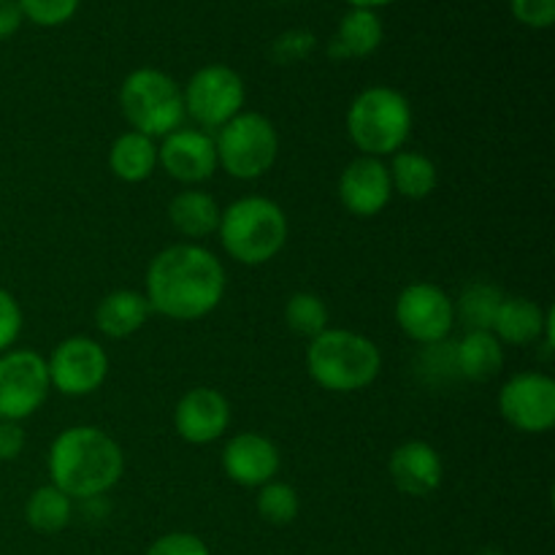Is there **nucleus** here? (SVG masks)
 <instances>
[{"label": "nucleus", "mask_w": 555, "mask_h": 555, "mask_svg": "<svg viewBox=\"0 0 555 555\" xmlns=\"http://www.w3.org/2000/svg\"><path fill=\"white\" fill-rule=\"evenodd\" d=\"M225 266L204 244L182 242L160 249L146 269V301L152 312L193 323L220 307L225 296Z\"/></svg>", "instance_id": "obj_1"}, {"label": "nucleus", "mask_w": 555, "mask_h": 555, "mask_svg": "<svg viewBox=\"0 0 555 555\" xmlns=\"http://www.w3.org/2000/svg\"><path fill=\"white\" fill-rule=\"evenodd\" d=\"M47 469L49 482L65 496L92 502L122 480L125 455L117 439L98 426H70L49 448Z\"/></svg>", "instance_id": "obj_2"}, {"label": "nucleus", "mask_w": 555, "mask_h": 555, "mask_svg": "<svg viewBox=\"0 0 555 555\" xmlns=\"http://www.w3.org/2000/svg\"><path fill=\"white\" fill-rule=\"evenodd\" d=\"M307 372L328 393H358L379 377L383 352L358 331L325 328L309 339Z\"/></svg>", "instance_id": "obj_3"}, {"label": "nucleus", "mask_w": 555, "mask_h": 555, "mask_svg": "<svg viewBox=\"0 0 555 555\" xmlns=\"http://www.w3.org/2000/svg\"><path fill=\"white\" fill-rule=\"evenodd\" d=\"M287 215L276 201L266 195H244L225 206L220 215V236L222 249L228 258L242 266H266L285 249Z\"/></svg>", "instance_id": "obj_4"}, {"label": "nucleus", "mask_w": 555, "mask_h": 555, "mask_svg": "<svg viewBox=\"0 0 555 555\" xmlns=\"http://www.w3.org/2000/svg\"><path fill=\"white\" fill-rule=\"evenodd\" d=\"M347 133L369 157H393L412 133V106L396 87L374 85L358 92L347 108Z\"/></svg>", "instance_id": "obj_5"}, {"label": "nucleus", "mask_w": 555, "mask_h": 555, "mask_svg": "<svg viewBox=\"0 0 555 555\" xmlns=\"http://www.w3.org/2000/svg\"><path fill=\"white\" fill-rule=\"evenodd\" d=\"M119 112L135 133L166 139L184 125L182 87L166 70L135 68L119 87Z\"/></svg>", "instance_id": "obj_6"}, {"label": "nucleus", "mask_w": 555, "mask_h": 555, "mask_svg": "<svg viewBox=\"0 0 555 555\" xmlns=\"http://www.w3.org/2000/svg\"><path fill=\"white\" fill-rule=\"evenodd\" d=\"M217 166L233 179L253 182L274 168L280 155V133L266 114L242 112L215 135Z\"/></svg>", "instance_id": "obj_7"}, {"label": "nucleus", "mask_w": 555, "mask_h": 555, "mask_svg": "<svg viewBox=\"0 0 555 555\" xmlns=\"http://www.w3.org/2000/svg\"><path fill=\"white\" fill-rule=\"evenodd\" d=\"M184 117L193 119L201 130H220L236 114L244 112L247 87L233 68L222 63L204 65L182 87Z\"/></svg>", "instance_id": "obj_8"}, {"label": "nucleus", "mask_w": 555, "mask_h": 555, "mask_svg": "<svg viewBox=\"0 0 555 555\" xmlns=\"http://www.w3.org/2000/svg\"><path fill=\"white\" fill-rule=\"evenodd\" d=\"M49 390L47 358L14 347L0 352V421H27L41 410Z\"/></svg>", "instance_id": "obj_9"}, {"label": "nucleus", "mask_w": 555, "mask_h": 555, "mask_svg": "<svg viewBox=\"0 0 555 555\" xmlns=\"http://www.w3.org/2000/svg\"><path fill=\"white\" fill-rule=\"evenodd\" d=\"M49 383L57 393L81 399L106 383L108 352L90 336H68L47 358Z\"/></svg>", "instance_id": "obj_10"}, {"label": "nucleus", "mask_w": 555, "mask_h": 555, "mask_svg": "<svg viewBox=\"0 0 555 555\" xmlns=\"http://www.w3.org/2000/svg\"><path fill=\"white\" fill-rule=\"evenodd\" d=\"M396 323L417 345H437L455 325L453 298L434 282H412L396 298Z\"/></svg>", "instance_id": "obj_11"}, {"label": "nucleus", "mask_w": 555, "mask_h": 555, "mask_svg": "<svg viewBox=\"0 0 555 555\" xmlns=\"http://www.w3.org/2000/svg\"><path fill=\"white\" fill-rule=\"evenodd\" d=\"M499 412L520 434H547L555 426V379L520 372L499 390Z\"/></svg>", "instance_id": "obj_12"}, {"label": "nucleus", "mask_w": 555, "mask_h": 555, "mask_svg": "<svg viewBox=\"0 0 555 555\" xmlns=\"http://www.w3.org/2000/svg\"><path fill=\"white\" fill-rule=\"evenodd\" d=\"M157 168L177 182L195 188L215 177L217 150L215 135L201 128H177L157 144Z\"/></svg>", "instance_id": "obj_13"}, {"label": "nucleus", "mask_w": 555, "mask_h": 555, "mask_svg": "<svg viewBox=\"0 0 555 555\" xmlns=\"http://www.w3.org/2000/svg\"><path fill=\"white\" fill-rule=\"evenodd\" d=\"M231 426V401L217 388L188 390L173 406V428L188 444H211L225 437Z\"/></svg>", "instance_id": "obj_14"}, {"label": "nucleus", "mask_w": 555, "mask_h": 555, "mask_svg": "<svg viewBox=\"0 0 555 555\" xmlns=\"http://www.w3.org/2000/svg\"><path fill=\"white\" fill-rule=\"evenodd\" d=\"M222 472L242 488H260L280 475V450L269 437L258 431H242L231 437L220 455Z\"/></svg>", "instance_id": "obj_15"}, {"label": "nucleus", "mask_w": 555, "mask_h": 555, "mask_svg": "<svg viewBox=\"0 0 555 555\" xmlns=\"http://www.w3.org/2000/svg\"><path fill=\"white\" fill-rule=\"evenodd\" d=\"M393 198V184L385 160L358 155L339 173V201L352 217H377Z\"/></svg>", "instance_id": "obj_16"}, {"label": "nucleus", "mask_w": 555, "mask_h": 555, "mask_svg": "<svg viewBox=\"0 0 555 555\" xmlns=\"http://www.w3.org/2000/svg\"><path fill=\"white\" fill-rule=\"evenodd\" d=\"M390 480L404 496L426 499L442 488L444 464L437 448L423 439H410L390 453Z\"/></svg>", "instance_id": "obj_17"}, {"label": "nucleus", "mask_w": 555, "mask_h": 555, "mask_svg": "<svg viewBox=\"0 0 555 555\" xmlns=\"http://www.w3.org/2000/svg\"><path fill=\"white\" fill-rule=\"evenodd\" d=\"M555 323V314L551 307H540L537 301L524 296L504 298L499 307L496 320H493L491 334L496 336L502 345L526 347L542 341L545 331Z\"/></svg>", "instance_id": "obj_18"}, {"label": "nucleus", "mask_w": 555, "mask_h": 555, "mask_svg": "<svg viewBox=\"0 0 555 555\" xmlns=\"http://www.w3.org/2000/svg\"><path fill=\"white\" fill-rule=\"evenodd\" d=\"M152 307L144 293L139 291H114L101 298L95 307V328L106 339H128L139 334L150 320Z\"/></svg>", "instance_id": "obj_19"}, {"label": "nucleus", "mask_w": 555, "mask_h": 555, "mask_svg": "<svg viewBox=\"0 0 555 555\" xmlns=\"http://www.w3.org/2000/svg\"><path fill=\"white\" fill-rule=\"evenodd\" d=\"M220 215L222 209L217 206V201L201 188H184L182 193L173 195L171 204H168V220H171L173 231L193 244H198L201 238L217 233V228H220Z\"/></svg>", "instance_id": "obj_20"}, {"label": "nucleus", "mask_w": 555, "mask_h": 555, "mask_svg": "<svg viewBox=\"0 0 555 555\" xmlns=\"http://www.w3.org/2000/svg\"><path fill=\"white\" fill-rule=\"evenodd\" d=\"M383 43V20L377 11L350 9L341 16L336 36L331 38L328 54L334 60H356L374 54Z\"/></svg>", "instance_id": "obj_21"}, {"label": "nucleus", "mask_w": 555, "mask_h": 555, "mask_svg": "<svg viewBox=\"0 0 555 555\" xmlns=\"http://www.w3.org/2000/svg\"><path fill=\"white\" fill-rule=\"evenodd\" d=\"M108 168L125 184H141L157 171L155 139L135 130H125L108 146Z\"/></svg>", "instance_id": "obj_22"}, {"label": "nucleus", "mask_w": 555, "mask_h": 555, "mask_svg": "<svg viewBox=\"0 0 555 555\" xmlns=\"http://www.w3.org/2000/svg\"><path fill=\"white\" fill-rule=\"evenodd\" d=\"M455 369L461 379L486 383L504 366V345L491 331H466L464 339L453 341Z\"/></svg>", "instance_id": "obj_23"}, {"label": "nucleus", "mask_w": 555, "mask_h": 555, "mask_svg": "<svg viewBox=\"0 0 555 555\" xmlns=\"http://www.w3.org/2000/svg\"><path fill=\"white\" fill-rule=\"evenodd\" d=\"M388 171L390 184H393V195H401V198L406 201H426L439 184L437 166H434L431 157H426L423 152H396Z\"/></svg>", "instance_id": "obj_24"}, {"label": "nucleus", "mask_w": 555, "mask_h": 555, "mask_svg": "<svg viewBox=\"0 0 555 555\" xmlns=\"http://www.w3.org/2000/svg\"><path fill=\"white\" fill-rule=\"evenodd\" d=\"M70 518H74V499L65 496L52 482L36 488L27 496L25 520L38 534H57V531H63L70 524Z\"/></svg>", "instance_id": "obj_25"}, {"label": "nucleus", "mask_w": 555, "mask_h": 555, "mask_svg": "<svg viewBox=\"0 0 555 555\" xmlns=\"http://www.w3.org/2000/svg\"><path fill=\"white\" fill-rule=\"evenodd\" d=\"M504 298L507 296L491 282H472L453 301L455 320L464 323L466 331H491Z\"/></svg>", "instance_id": "obj_26"}, {"label": "nucleus", "mask_w": 555, "mask_h": 555, "mask_svg": "<svg viewBox=\"0 0 555 555\" xmlns=\"http://www.w3.org/2000/svg\"><path fill=\"white\" fill-rule=\"evenodd\" d=\"M328 307L318 293H293L285 304V323L293 334L314 339L328 328Z\"/></svg>", "instance_id": "obj_27"}, {"label": "nucleus", "mask_w": 555, "mask_h": 555, "mask_svg": "<svg viewBox=\"0 0 555 555\" xmlns=\"http://www.w3.org/2000/svg\"><path fill=\"white\" fill-rule=\"evenodd\" d=\"M255 507H258V515L269 526H291L298 518L301 502H298V493L291 482L271 480L258 488Z\"/></svg>", "instance_id": "obj_28"}, {"label": "nucleus", "mask_w": 555, "mask_h": 555, "mask_svg": "<svg viewBox=\"0 0 555 555\" xmlns=\"http://www.w3.org/2000/svg\"><path fill=\"white\" fill-rule=\"evenodd\" d=\"M417 372L428 383H453L459 379V369H455V347L453 341H437V345L423 347L421 358H417Z\"/></svg>", "instance_id": "obj_29"}, {"label": "nucleus", "mask_w": 555, "mask_h": 555, "mask_svg": "<svg viewBox=\"0 0 555 555\" xmlns=\"http://www.w3.org/2000/svg\"><path fill=\"white\" fill-rule=\"evenodd\" d=\"M22 9V16L41 27L65 25L76 14L81 0H16Z\"/></svg>", "instance_id": "obj_30"}, {"label": "nucleus", "mask_w": 555, "mask_h": 555, "mask_svg": "<svg viewBox=\"0 0 555 555\" xmlns=\"http://www.w3.org/2000/svg\"><path fill=\"white\" fill-rule=\"evenodd\" d=\"M314 49V36L309 30H287L282 33L280 38L271 47V54H274L276 63L291 65L298 63V60L309 57V52Z\"/></svg>", "instance_id": "obj_31"}, {"label": "nucleus", "mask_w": 555, "mask_h": 555, "mask_svg": "<svg viewBox=\"0 0 555 555\" xmlns=\"http://www.w3.org/2000/svg\"><path fill=\"white\" fill-rule=\"evenodd\" d=\"M513 16L531 30H545L555 22V0H509Z\"/></svg>", "instance_id": "obj_32"}, {"label": "nucleus", "mask_w": 555, "mask_h": 555, "mask_svg": "<svg viewBox=\"0 0 555 555\" xmlns=\"http://www.w3.org/2000/svg\"><path fill=\"white\" fill-rule=\"evenodd\" d=\"M146 555H209V547L201 537L190 534V531H171L163 534L150 545Z\"/></svg>", "instance_id": "obj_33"}, {"label": "nucleus", "mask_w": 555, "mask_h": 555, "mask_svg": "<svg viewBox=\"0 0 555 555\" xmlns=\"http://www.w3.org/2000/svg\"><path fill=\"white\" fill-rule=\"evenodd\" d=\"M22 309L20 301L5 287H0V352L11 350L22 334Z\"/></svg>", "instance_id": "obj_34"}, {"label": "nucleus", "mask_w": 555, "mask_h": 555, "mask_svg": "<svg viewBox=\"0 0 555 555\" xmlns=\"http://www.w3.org/2000/svg\"><path fill=\"white\" fill-rule=\"evenodd\" d=\"M25 428L22 423L0 421V461H16L25 450Z\"/></svg>", "instance_id": "obj_35"}, {"label": "nucleus", "mask_w": 555, "mask_h": 555, "mask_svg": "<svg viewBox=\"0 0 555 555\" xmlns=\"http://www.w3.org/2000/svg\"><path fill=\"white\" fill-rule=\"evenodd\" d=\"M25 16H22V9L16 0H0V41L14 36L22 27Z\"/></svg>", "instance_id": "obj_36"}, {"label": "nucleus", "mask_w": 555, "mask_h": 555, "mask_svg": "<svg viewBox=\"0 0 555 555\" xmlns=\"http://www.w3.org/2000/svg\"><path fill=\"white\" fill-rule=\"evenodd\" d=\"M347 3H350L352 9H369V11H377V9H383V5L396 3V0H347Z\"/></svg>", "instance_id": "obj_37"}, {"label": "nucleus", "mask_w": 555, "mask_h": 555, "mask_svg": "<svg viewBox=\"0 0 555 555\" xmlns=\"http://www.w3.org/2000/svg\"><path fill=\"white\" fill-rule=\"evenodd\" d=\"M480 555H504V553H499V551H482Z\"/></svg>", "instance_id": "obj_38"}]
</instances>
